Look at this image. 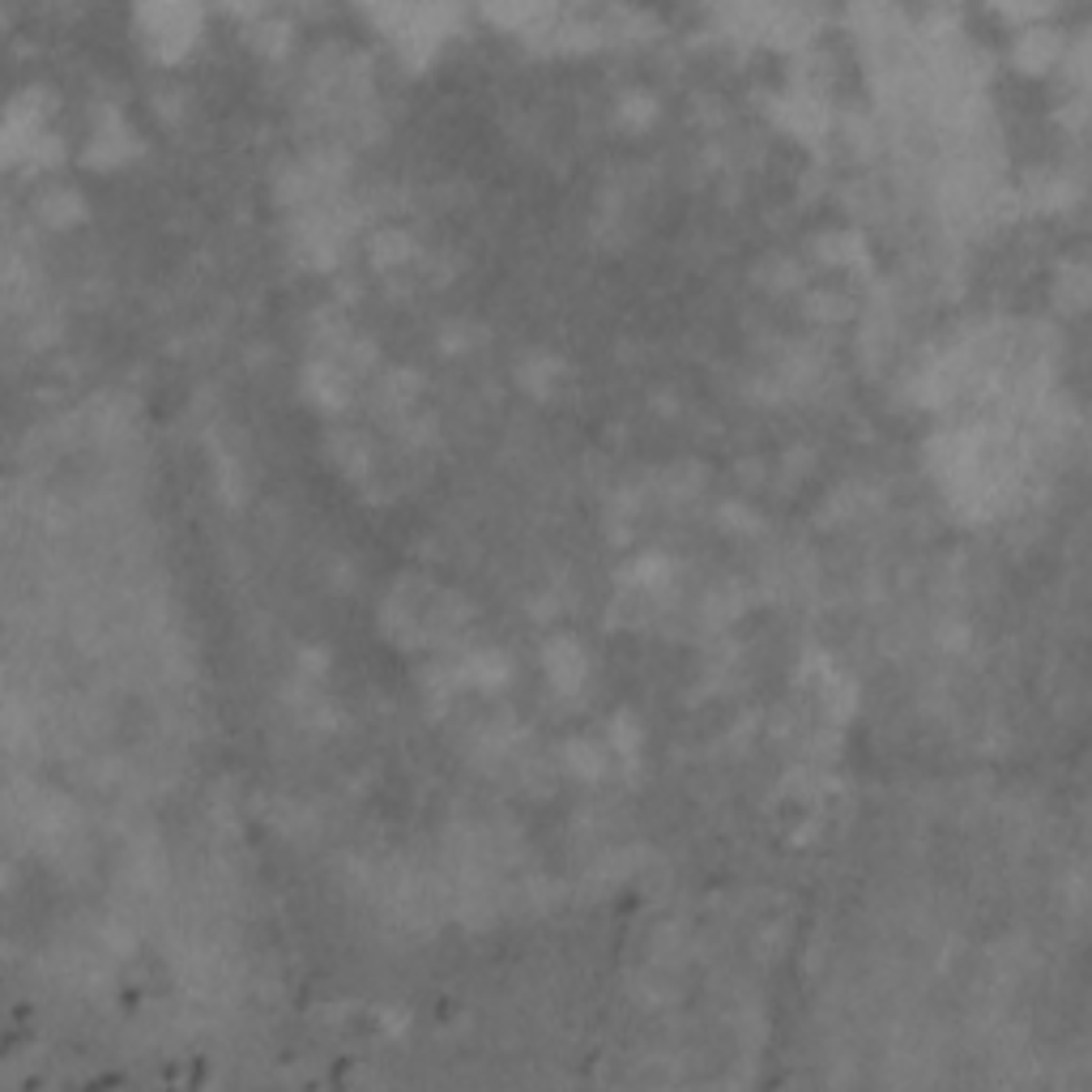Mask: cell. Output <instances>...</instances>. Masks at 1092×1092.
<instances>
[{"instance_id": "cell-2", "label": "cell", "mask_w": 1092, "mask_h": 1092, "mask_svg": "<svg viewBox=\"0 0 1092 1092\" xmlns=\"http://www.w3.org/2000/svg\"><path fill=\"white\" fill-rule=\"evenodd\" d=\"M406 252H410L406 235H380V239L371 243V256H380V265H393V260L406 256Z\"/></svg>"}, {"instance_id": "cell-3", "label": "cell", "mask_w": 1092, "mask_h": 1092, "mask_svg": "<svg viewBox=\"0 0 1092 1092\" xmlns=\"http://www.w3.org/2000/svg\"><path fill=\"white\" fill-rule=\"evenodd\" d=\"M568 760H572L576 773H585V777H597V773H601V756H593V747H589V743H576Z\"/></svg>"}, {"instance_id": "cell-1", "label": "cell", "mask_w": 1092, "mask_h": 1092, "mask_svg": "<svg viewBox=\"0 0 1092 1092\" xmlns=\"http://www.w3.org/2000/svg\"><path fill=\"white\" fill-rule=\"evenodd\" d=\"M546 666H551L559 687H572L580 674H585V657H580V649H572L568 640H559V645L546 649Z\"/></svg>"}]
</instances>
